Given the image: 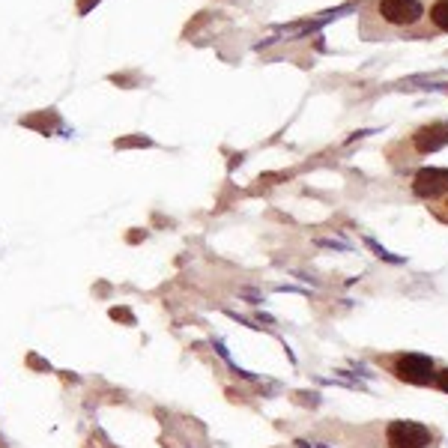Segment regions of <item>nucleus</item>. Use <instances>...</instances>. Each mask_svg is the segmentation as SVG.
Segmentation results:
<instances>
[{
    "label": "nucleus",
    "instance_id": "nucleus-1",
    "mask_svg": "<svg viewBox=\"0 0 448 448\" xmlns=\"http://www.w3.org/2000/svg\"><path fill=\"white\" fill-rule=\"evenodd\" d=\"M374 9L379 21L388 27H416L428 15V6L421 0H379Z\"/></svg>",
    "mask_w": 448,
    "mask_h": 448
},
{
    "label": "nucleus",
    "instance_id": "nucleus-2",
    "mask_svg": "<svg viewBox=\"0 0 448 448\" xmlns=\"http://www.w3.org/2000/svg\"><path fill=\"white\" fill-rule=\"evenodd\" d=\"M391 374L407 386H430L436 377V365H433V358L421 356V353H403L391 362Z\"/></svg>",
    "mask_w": 448,
    "mask_h": 448
},
{
    "label": "nucleus",
    "instance_id": "nucleus-3",
    "mask_svg": "<svg viewBox=\"0 0 448 448\" xmlns=\"http://www.w3.org/2000/svg\"><path fill=\"white\" fill-rule=\"evenodd\" d=\"M386 440L388 448H428L433 442V433L419 421H391Z\"/></svg>",
    "mask_w": 448,
    "mask_h": 448
},
{
    "label": "nucleus",
    "instance_id": "nucleus-4",
    "mask_svg": "<svg viewBox=\"0 0 448 448\" xmlns=\"http://www.w3.org/2000/svg\"><path fill=\"white\" fill-rule=\"evenodd\" d=\"M412 195L421 200L448 197V167H421L412 176Z\"/></svg>",
    "mask_w": 448,
    "mask_h": 448
},
{
    "label": "nucleus",
    "instance_id": "nucleus-5",
    "mask_svg": "<svg viewBox=\"0 0 448 448\" xmlns=\"http://www.w3.org/2000/svg\"><path fill=\"white\" fill-rule=\"evenodd\" d=\"M410 147H412V155H430L436 150L448 147V120H436V122H428V126H419L410 138Z\"/></svg>",
    "mask_w": 448,
    "mask_h": 448
},
{
    "label": "nucleus",
    "instance_id": "nucleus-6",
    "mask_svg": "<svg viewBox=\"0 0 448 448\" xmlns=\"http://www.w3.org/2000/svg\"><path fill=\"white\" fill-rule=\"evenodd\" d=\"M428 18L440 33H448V0H433L428 9Z\"/></svg>",
    "mask_w": 448,
    "mask_h": 448
},
{
    "label": "nucleus",
    "instance_id": "nucleus-7",
    "mask_svg": "<svg viewBox=\"0 0 448 448\" xmlns=\"http://www.w3.org/2000/svg\"><path fill=\"white\" fill-rule=\"evenodd\" d=\"M368 248H371L377 257H383V260H388V263H400V260H403V257H398V254H388V251H386L377 239H368Z\"/></svg>",
    "mask_w": 448,
    "mask_h": 448
},
{
    "label": "nucleus",
    "instance_id": "nucleus-8",
    "mask_svg": "<svg viewBox=\"0 0 448 448\" xmlns=\"http://www.w3.org/2000/svg\"><path fill=\"white\" fill-rule=\"evenodd\" d=\"M433 383H436V388H440V391H445V395H448V368L433 377Z\"/></svg>",
    "mask_w": 448,
    "mask_h": 448
},
{
    "label": "nucleus",
    "instance_id": "nucleus-9",
    "mask_svg": "<svg viewBox=\"0 0 448 448\" xmlns=\"http://www.w3.org/2000/svg\"><path fill=\"white\" fill-rule=\"evenodd\" d=\"M445 209H448V204H445Z\"/></svg>",
    "mask_w": 448,
    "mask_h": 448
}]
</instances>
